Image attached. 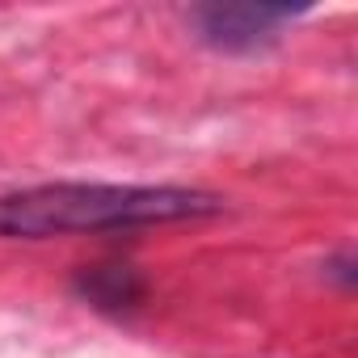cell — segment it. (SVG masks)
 Segmentation results:
<instances>
[{
	"mask_svg": "<svg viewBox=\"0 0 358 358\" xmlns=\"http://www.w3.org/2000/svg\"><path fill=\"white\" fill-rule=\"evenodd\" d=\"M224 199L186 186H101V182H51L17 194H0V236L51 241L85 232H118L143 224H177L220 215Z\"/></svg>",
	"mask_w": 358,
	"mask_h": 358,
	"instance_id": "6da1fadb",
	"label": "cell"
},
{
	"mask_svg": "<svg viewBox=\"0 0 358 358\" xmlns=\"http://www.w3.org/2000/svg\"><path fill=\"white\" fill-rule=\"evenodd\" d=\"M194 26H199V38L215 51H228V55H249V51H262L266 43L278 38V30L299 17V9H287V5H199L194 13Z\"/></svg>",
	"mask_w": 358,
	"mask_h": 358,
	"instance_id": "7a4b0ae2",
	"label": "cell"
},
{
	"mask_svg": "<svg viewBox=\"0 0 358 358\" xmlns=\"http://www.w3.org/2000/svg\"><path fill=\"white\" fill-rule=\"evenodd\" d=\"M85 295H89V299H97V303L118 308V303H135V299H139V282H135V274H131L127 266L93 270V274L85 278Z\"/></svg>",
	"mask_w": 358,
	"mask_h": 358,
	"instance_id": "3957f363",
	"label": "cell"
}]
</instances>
